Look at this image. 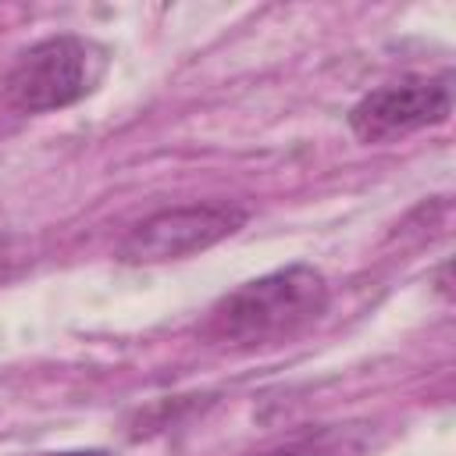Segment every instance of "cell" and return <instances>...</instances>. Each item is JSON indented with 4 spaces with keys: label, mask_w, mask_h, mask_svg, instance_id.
<instances>
[{
    "label": "cell",
    "mask_w": 456,
    "mask_h": 456,
    "mask_svg": "<svg viewBox=\"0 0 456 456\" xmlns=\"http://www.w3.org/2000/svg\"><path fill=\"white\" fill-rule=\"evenodd\" d=\"M328 278L314 264H285L224 292L203 317L200 338L228 349L274 346L310 328L328 306Z\"/></svg>",
    "instance_id": "1"
},
{
    "label": "cell",
    "mask_w": 456,
    "mask_h": 456,
    "mask_svg": "<svg viewBox=\"0 0 456 456\" xmlns=\"http://www.w3.org/2000/svg\"><path fill=\"white\" fill-rule=\"evenodd\" d=\"M110 68V50L93 36L57 32L14 57L0 100L14 114H50L93 96Z\"/></svg>",
    "instance_id": "2"
},
{
    "label": "cell",
    "mask_w": 456,
    "mask_h": 456,
    "mask_svg": "<svg viewBox=\"0 0 456 456\" xmlns=\"http://www.w3.org/2000/svg\"><path fill=\"white\" fill-rule=\"evenodd\" d=\"M249 221V210L242 203L228 200H207V203H182L153 210L150 217L135 221L125 239L114 246V260L128 267H150L167 260H185L192 253H203L235 232H242Z\"/></svg>",
    "instance_id": "3"
},
{
    "label": "cell",
    "mask_w": 456,
    "mask_h": 456,
    "mask_svg": "<svg viewBox=\"0 0 456 456\" xmlns=\"http://www.w3.org/2000/svg\"><path fill=\"white\" fill-rule=\"evenodd\" d=\"M452 114V75H413L363 93L349 107V132L360 142H388L410 132L445 125Z\"/></svg>",
    "instance_id": "4"
},
{
    "label": "cell",
    "mask_w": 456,
    "mask_h": 456,
    "mask_svg": "<svg viewBox=\"0 0 456 456\" xmlns=\"http://www.w3.org/2000/svg\"><path fill=\"white\" fill-rule=\"evenodd\" d=\"M363 442L353 431L342 428H321V431H303L289 442H278L256 456H356Z\"/></svg>",
    "instance_id": "5"
},
{
    "label": "cell",
    "mask_w": 456,
    "mask_h": 456,
    "mask_svg": "<svg viewBox=\"0 0 456 456\" xmlns=\"http://www.w3.org/2000/svg\"><path fill=\"white\" fill-rule=\"evenodd\" d=\"M39 456H110L107 449H68V452H39Z\"/></svg>",
    "instance_id": "6"
}]
</instances>
